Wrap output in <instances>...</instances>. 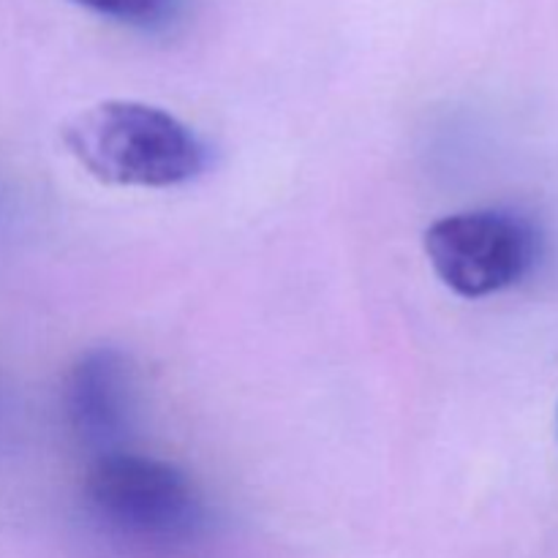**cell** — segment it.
Instances as JSON below:
<instances>
[{"label": "cell", "instance_id": "6da1fadb", "mask_svg": "<svg viewBox=\"0 0 558 558\" xmlns=\"http://www.w3.org/2000/svg\"><path fill=\"white\" fill-rule=\"evenodd\" d=\"M63 142L93 178L109 185L172 189L207 167V147L189 125L140 101H101L74 114Z\"/></svg>", "mask_w": 558, "mask_h": 558}, {"label": "cell", "instance_id": "7a4b0ae2", "mask_svg": "<svg viewBox=\"0 0 558 558\" xmlns=\"http://www.w3.org/2000/svg\"><path fill=\"white\" fill-rule=\"evenodd\" d=\"M85 499L104 526L136 543H180L202 523L194 483L178 466L125 450L93 461Z\"/></svg>", "mask_w": 558, "mask_h": 558}, {"label": "cell", "instance_id": "3957f363", "mask_svg": "<svg viewBox=\"0 0 558 558\" xmlns=\"http://www.w3.org/2000/svg\"><path fill=\"white\" fill-rule=\"evenodd\" d=\"M423 243L436 276L472 300L515 287L537 256L534 229L505 210L447 216L425 229Z\"/></svg>", "mask_w": 558, "mask_h": 558}, {"label": "cell", "instance_id": "277c9868", "mask_svg": "<svg viewBox=\"0 0 558 558\" xmlns=\"http://www.w3.org/2000/svg\"><path fill=\"white\" fill-rule=\"evenodd\" d=\"M69 414L76 434L98 456L120 450L131 423V374L118 352L96 349L76 363L69 381Z\"/></svg>", "mask_w": 558, "mask_h": 558}, {"label": "cell", "instance_id": "5b68a950", "mask_svg": "<svg viewBox=\"0 0 558 558\" xmlns=\"http://www.w3.org/2000/svg\"><path fill=\"white\" fill-rule=\"evenodd\" d=\"M74 3L134 27L167 25L178 9V0H74Z\"/></svg>", "mask_w": 558, "mask_h": 558}]
</instances>
